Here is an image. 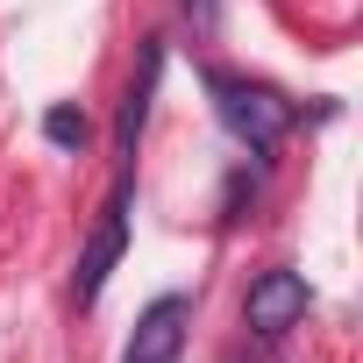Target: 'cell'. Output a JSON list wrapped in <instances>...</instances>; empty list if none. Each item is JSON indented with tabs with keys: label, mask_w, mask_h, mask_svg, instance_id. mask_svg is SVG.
Returning <instances> with one entry per match:
<instances>
[{
	"label": "cell",
	"mask_w": 363,
	"mask_h": 363,
	"mask_svg": "<svg viewBox=\"0 0 363 363\" xmlns=\"http://www.w3.org/2000/svg\"><path fill=\"white\" fill-rule=\"evenodd\" d=\"M43 135H50L57 150H86V143H93V121H86L79 107H50V114H43Z\"/></svg>",
	"instance_id": "cell-6"
},
{
	"label": "cell",
	"mask_w": 363,
	"mask_h": 363,
	"mask_svg": "<svg viewBox=\"0 0 363 363\" xmlns=\"http://www.w3.org/2000/svg\"><path fill=\"white\" fill-rule=\"evenodd\" d=\"M228 363H278V349H271L264 335H250L242 349H228Z\"/></svg>",
	"instance_id": "cell-7"
},
{
	"label": "cell",
	"mask_w": 363,
	"mask_h": 363,
	"mask_svg": "<svg viewBox=\"0 0 363 363\" xmlns=\"http://www.w3.org/2000/svg\"><path fill=\"white\" fill-rule=\"evenodd\" d=\"M306 306H313V285L278 264V271H257V278H250V292H242V328L264 335V342H278L285 328L306 320Z\"/></svg>",
	"instance_id": "cell-2"
},
{
	"label": "cell",
	"mask_w": 363,
	"mask_h": 363,
	"mask_svg": "<svg viewBox=\"0 0 363 363\" xmlns=\"http://www.w3.org/2000/svg\"><path fill=\"white\" fill-rule=\"evenodd\" d=\"M186 15H193L200 29H214V15H221V0H186Z\"/></svg>",
	"instance_id": "cell-8"
},
{
	"label": "cell",
	"mask_w": 363,
	"mask_h": 363,
	"mask_svg": "<svg viewBox=\"0 0 363 363\" xmlns=\"http://www.w3.org/2000/svg\"><path fill=\"white\" fill-rule=\"evenodd\" d=\"M207 93H214L221 128H228V135H235L250 157H271V150L292 135V121H299V107H292L278 86L242 79V72H207Z\"/></svg>",
	"instance_id": "cell-1"
},
{
	"label": "cell",
	"mask_w": 363,
	"mask_h": 363,
	"mask_svg": "<svg viewBox=\"0 0 363 363\" xmlns=\"http://www.w3.org/2000/svg\"><path fill=\"white\" fill-rule=\"evenodd\" d=\"M121 250H128V178L107 193V207H100V221H93V242H86V257H79V271H72L79 306H93V299L107 292V278H114Z\"/></svg>",
	"instance_id": "cell-3"
},
{
	"label": "cell",
	"mask_w": 363,
	"mask_h": 363,
	"mask_svg": "<svg viewBox=\"0 0 363 363\" xmlns=\"http://www.w3.org/2000/svg\"><path fill=\"white\" fill-rule=\"evenodd\" d=\"M157 79H164V43L143 36V50H135V79H128V100H121V114H114V150H121V157H135V143H143V128H150Z\"/></svg>",
	"instance_id": "cell-5"
},
{
	"label": "cell",
	"mask_w": 363,
	"mask_h": 363,
	"mask_svg": "<svg viewBox=\"0 0 363 363\" xmlns=\"http://www.w3.org/2000/svg\"><path fill=\"white\" fill-rule=\"evenodd\" d=\"M186 328H193V299L186 292L150 299L143 320H135V335H128V349H121V363H178V356H186Z\"/></svg>",
	"instance_id": "cell-4"
}]
</instances>
